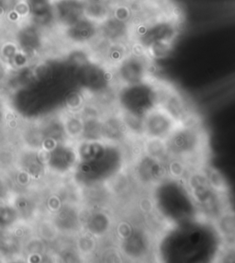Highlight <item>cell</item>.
<instances>
[{
  "instance_id": "cell-3",
  "label": "cell",
  "mask_w": 235,
  "mask_h": 263,
  "mask_svg": "<svg viewBox=\"0 0 235 263\" xmlns=\"http://www.w3.org/2000/svg\"><path fill=\"white\" fill-rule=\"evenodd\" d=\"M152 188L154 208L165 220H169L170 223L178 224V222L190 215L191 211L197 213L196 210L188 209V205L195 206V204L192 202L186 186L180 180L166 178Z\"/></svg>"
},
{
  "instance_id": "cell-19",
  "label": "cell",
  "mask_w": 235,
  "mask_h": 263,
  "mask_svg": "<svg viewBox=\"0 0 235 263\" xmlns=\"http://www.w3.org/2000/svg\"><path fill=\"white\" fill-rule=\"evenodd\" d=\"M17 45L25 54H32L38 52L43 46L42 29L32 22L22 27L16 36Z\"/></svg>"
},
{
  "instance_id": "cell-29",
  "label": "cell",
  "mask_w": 235,
  "mask_h": 263,
  "mask_svg": "<svg viewBox=\"0 0 235 263\" xmlns=\"http://www.w3.org/2000/svg\"><path fill=\"white\" fill-rule=\"evenodd\" d=\"M63 123L67 138L77 141L81 139L84 128V119L82 115H70Z\"/></svg>"
},
{
  "instance_id": "cell-28",
  "label": "cell",
  "mask_w": 235,
  "mask_h": 263,
  "mask_svg": "<svg viewBox=\"0 0 235 263\" xmlns=\"http://www.w3.org/2000/svg\"><path fill=\"white\" fill-rule=\"evenodd\" d=\"M201 171L204 173L207 180L212 188L218 193L227 195L229 193V186L227 184L226 180L222 173L215 167H210L209 165H204L201 167Z\"/></svg>"
},
{
  "instance_id": "cell-25",
  "label": "cell",
  "mask_w": 235,
  "mask_h": 263,
  "mask_svg": "<svg viewBox=\"0 0 235 263\" xmlns=\"http://www.w3.org/2000/svg\"><path fill=\"white\" fill-rule=\"evenodd\" d=\"M143 153L164 163H166L171 158L167 150L166 140L159 138L144 137L143 142Z\"/></svg>"
},
{
  "instance_id": "cell-8",
  "label": "cell",
  "mask_w": 235,
  "mask_h": 263,
  "mask_svg": "<svg viewBox=\"0 0 235 263\" xmlns=\"http://www.w3.org/2000/svg\"><path fill=\"white\" fill-rule=\"evenodd\" d=\"M79 81L87 92L104 96L115 85L112 70L100 62H86L79 69Z\"/></svg>"
},
{
  "instance_id": "cell-14",
  "label": "cell",
  "mask_w": 235,
  "mask_h": 263,
  "mask_svg": "<svg viewBox=\"0 0 235 263\" xmlns=\"http://www.w3.org/2000/svg\"><path fill=\"white\" fill-rule=\"evenodd\" d=\"M82 228L96 239L103 238L113 230V218L104 208H89L82 215Z\"/></svg>"
},
{
  "instance_id": "cell-10",
  "label": "cell",
  "mask_w": 235,
  "mask_h": 263,
  "mask_svg": "<svg viewBox=\"0 0 235 263\" xmlns=\"http://www.w3.org/2000/svg\"><path fill=\"white\" fill-rule=\"evenodd\" d=\"M118 242L120 253L129 260L143 261L152 255V237L147 230L138 224H135L129 236Z\"/></svg>"
},
{
  "instance_id": "cell-4",
  "label": "cell",
  "mask_w": 235,
  "mask_h": 263,
  "mask_svg": "<svg viewBox=\"0 0 235 263\" xmlns=\"http://www.w3.org/2000/svg\"><path fill=\"white\" fill-rule=\"evenodd\" d=\"M171 158L189 165L202 157L208 145V136L195 119L180 123L166 139Z\"/></svg>"
},
{
  "instance_id": "cell-9",
  "label": "cell",
  "mask_w": 235,
  "mask_h": 263,
  "mask_svg": "<svg viewBox=\"0 0 235 263\" xmlns=\"http://www.w3.org/2000/svg\"><path fill=\"white\" fill-rule=\"evenodd\" d=\"M156 90L157 106L166 110L178 123H187L195 119L186 99L173 86L156 79Z\"/></svg>"
},
{
  "instance_id": "cell-13",
  "label": "cell",
  "mask_w": 235,
  "mask_h": 263,
  "mask_svg": "<svg viewBox=\"0 0 235 263\" xmlns=\"http://www.w3.org/2000/svg\"><path fill=\"white\" fill-rule=\"evenodd\" d=\"M179 124L166 110L156 106L144 116V138L166 140Z\"/></svg>"
},
{
  "instance_id": "cell-5",
  "label": "cell",
  "mask_w": 235,
  "mask_h": 263,
  "mask_svg": "<svg viewBox=\"0 0 235 263\" xmlns=\"http://www.w3.org/2000/svg\"><path fill=\"white\" fill-rule=\"evenodd\" d=\"M184 182L198 214L203 219L213 222L222 212L229 209L226 195L218 193L210 186L201 168L189 171Z\"/></svg>"
},
{
  "instance_id": "cell-11",
  "label": "cell",
  "mask_w": 235,
  "mask_h": 263,
  "mask_svg": "<svg viewBox=\"0 0 235 263\" xmlns=\"http://www.w3.org/2000/svg\"><path fill=\"white\" fill-rule=\"evenodd\" d=\"M46 167L59 175L74 172L79 165L76 147L66 142H59L48 149L46 155Z\"/></svg>"
},
{
  "instance_id": "cell-32",
  "label": "cell",
  "mask_w": 235,
  "mask_h": 263,
  "mask_svg": "<svg viewBox=\"0 0 235 263\" xmlns=\"http://www.w3.org/2000/svg\"><path fill=\"white\" fill-rule=\"evenodd\" d=\"M77 247L81 254L91 255L96 249V238L86 232L79 237Z\"/></svg>"
},
{
  "instance_id": "cell-21",
  "label": "cell",
  "mask_w": 235,
  "mask_h": 263,
  "mask_svg": "<svg viewBox=\"0 0 235 263\" xmlns=\"http://www.w3.org/2000/svg\"><path fill=\"white\" fill-rule=\"evenodd\" d=\"M54 224L62 231L76 232L82 228V214L74 205L65 204L57 211Z\"/></svg>"
},
{
  "instance_id": "cell-30",
  "label": "cell",
  "mask_w": 235,
  "mask_h": 263,
  "mask_svg": "<svg viewBox=\"0 0 235 263\" xmlns=\"http://www.w3.org/2000/svg\"><path fill=\"white\" fill-rule=\"evenodd\" d=\"M167 178L175 180H185L188 171V165L179 158H170L166 162Z\"/></svg>"
},
{
  "instance_id": "cell-26",
  "label": "cell",
  "mask_w": 235,
  "mask_h": 263,
  "mask_svg": "<svg viewBox=\"0 0 235 263\" xmlns=\"http://www.w3.org/2000/svg\"><path fill=\"white\" fill-rule=\"evenodd\" d=\"M102 118L103 117L100 115H92V116L83 117V134H82L81 139L102 140Z\"/></svg>"
},
{
  "instance_id": "cell-12",
  "label": "cell",
  "mask_w": 235,
  "mask_h": 263,
  "mask_svg": "<svg viewBox=\"0 0 235 263\" xmlns=\"http://www.w3.org/2000/svg\"><path fill=\"white\" fill-rule=\"evenodd\" d=\"M167 178L166 163L142 154L133 165V179L141 186L153 187Z\"/></svg>"
},
{
  "instance_id": "cell-2",
  "label": "cell",
  "mask_w": 235,
  "mask_h": 263,
  "mask_svg": "<svg viewBox=\"0 0 235 263\" xmlns=\"http://www.w3.org/2000/svg\"><path fill=\"white\" fill-rule=\"evenodd\" d=\"M126 155L122 145L108 143L104 153L89 162H79L74 174V181L81 188L108 183L123 171Z\"/></svg>"
},
{
  "instance_id": "cell-6",
  "label": "cell",
  "mask_w": 235,
  "mask_h": 263,
  "mask_svg": "<svg viewBox=\"0 0 235 263\" xmlns=\"http://www.w3.org/2000/svg\"><path fill=\"white\" fill-rule=\"evenodd\" d=\"M115 102L118 110L144 117L149 110L157 106L156 79L118 87Z\"/></svg>"
},
{
  "instance_id": "cell-27",
  "label": "cell",
  "mask_w": 235,
  "mask_h": 263,
  "mask_svg": "<svg viewBox=\"0 0 235 263\" xmlns=\"http://www.w3.org/2000/svg\"><path fill=\"white\" fill-rule=\"evenodd\" d=\"M118 111L130 136L134 138H144V117L122 110H118Z\"/></svg>"
},
{
  "instance_id": "cell-33",
  "label": "cell",
  "mask_w": 235,
  "mask_h": 263,
  "mask_svg": "<svg viewBox=\"0 0 235 263\" xmlns=\"http://www.w3.org/2000/svg\"><path fill=\"white\" fill-rule=\"evenodd\" d=\"M22 0H0V14H9L17 9Z\"/></svg>"
},
{
  "instance_id": "cell-20",
  "label": "cell",
  "mask_w": 235,
  "mask_h": 263,
  "mask_svg": "<svg viewBox=\"0 0 235 263\" xmlns=\"http://www.w3.org/2000/svg\"><path fill=\"white\" fill-rule=\"evenodd\" d=\"M222 245L235 250V212L230 208L222 212L212 222Z\"/></svg>"
},
{
  "instance_id": "cell-7",
  "label": "cell",
  "mask_w": 235,
  "mask_h": 263,
  "mask_svg": "<svg viewBox=\"0 0 235 263\" xmlns=\"http://www.w3.org/2000/svg\"><path fill=\"white\" fill-rule=\"evenodd\" d=\"M111 70L118 87L144 83L153 79L152 59L133 44H131V52Z\"/></svg>"
},
{
  "instance_id": "cell-15",
  "label": "cell",
  "mask_w": 235,
  "mask_h": 263,
  "mask_svg": "<svg viewBox=\"0 0 235 263\" xmlns=\"http://www.w3.org/2000/svg\"><path fill=\"white\" fill-rule=\"evenodd\" d=\"M52 6L55 25L63 29L85 17L84 0H53Z\"/></svg>"
},
{
  "instance_id": "cell-34",
  "label": "cell",
  "mask_w": 235,
  "mask_h": 263,
  "mask_svg": "<svg viewBox=\"0 0 235 263\" xmlns=\"http://www.w3.org/2000/svg\"><path fill=\"white\" fill-rule=\"evenodd\" d=\"M9 186L6 180L0 178V202H4L9 197Z\"/></svg>"
},
{
  "instance_id": "cell-31",
  "label": "cell",
  "mask_w": 235,
  "mask_h": 263,
  "mask_svg": "<svg viewBox=\"0 0 235 263\" xmlns=\"http://www.w3.org/2000/svg\"><path fill=\"white\" fill-rule=\"evenodd\" d=\"M16 207L7 203H0V229H9L19 219Z\"/></svg>"
},
{
  "instance_id": "cell-24",
  "label": "cell",
  "mask_w": 235,
  "mask_h": 263,
  "mask_svg": "<svg viewBox=\"0 0 235 263\" xmlns=\"http://www.w3.org/2000/svg\"><path fill=\"white\" fill-rule=\"evenodd\" d=\"M108 143L102 140H79L75 145L79 162H89L104 153Z\"/></svg>"
},
{
  "instance_id": "cell-18",
  "label": "cell",
  "mask_w": 235,
  "mask_h": 263,
  "mask_svg": "<svg viewBox=\"0 0 235 263\" xmlns=\"http://www.w3.org/2000/svg\"><path fill=\"white\" fill-rule=\"evenodd\" d=\"M130 137L119 111L108 114L102 118V140L107 143L122 145Z\"/></svg>"
},
{
  "instance_id": "cell-16",
  "label": "cell",
  "mask_w": 235,
  "mask_h": 263,
  "mask_svg": "<svg viewBox=\"0 0 235 263\" xmlns=\"http://www.w3.org/2000/svg\"><path fill=\"white\" fill-rule=\"evenodd\" d=\"M67 41L77 45H90L100 37V24L84 17L64 29Z\"/></svg>"
},
{
  "instance_id": "cell-22",
  "label": "cell",
  "mask_w": 235,
  "mask_h": 263,
  "mask_svg": "<svg viewBox=\"0 0 235 263\" xmlns=\"http://www.w3.org/2000/svg\"><path fill=\"white\" fill-rule=\"evenodd\" d=\"M18 165L22 173L29 178L37 179L43 175L46 168V162L42 158V155L37 149H28L21 155Z\"/></svg>"
},
{
  "instance_id": "cell-17",
  "label": "cell",
  "mask_w": 235,
  "mask_h": 263,
  "mask_svg": "<svg viewBox=\"0 0 235 263\" xmlns=\"http://www.w3.org/2000/svg\"><path fill=\"white\" fill-rule=\"evenodd\" d=\"M100 37L109 43L131 44V26L110 15L100 23Z\"/></svg>"
},
{
  "instance_id": "cell-1",
  "label": "cell",
  "mask_w": 235,
  "mask_h": 263,
  "mask_svg": "<svg viewBox=\"0 0 235 263\" xmlns=\"http://www.w3.org/2000/svg\"><path fill=\"white\" fill-rule=\"evenodd\" d=\"M180 23V14H175L131 27V44L143 50L152 60L166 57L179 36Z\"/></svg>"
},
{
  "instance_id": "cell-23",
  "label": "cell",
  "mask_w": 235,
  "mask_h": 263,
  "mask_svg": "<svg viewBox=\"0 0 235 263\" xmlns=\"http://www.w3.org/2000/svg\"><path fill=\"white\" fill-rule=\"evenodd\" d=\"M112 5L113 0H84L85 17L100 24L111 15Z\"/></svg>"
}]
</instances>
